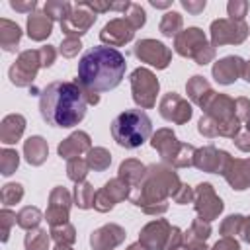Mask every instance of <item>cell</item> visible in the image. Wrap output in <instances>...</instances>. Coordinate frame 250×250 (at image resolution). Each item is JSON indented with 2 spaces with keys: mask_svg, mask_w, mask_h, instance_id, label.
Here are the masks:
<instances>
[{
  "mask_svg": "<svg viewBox=\"0 0 250 250\" xmlns=\"http://www.w3.org/2000/svg\"><path fill=\"white\" fill-rule=\"evenodd\" d=\"M94 197H96V191H94V186L90 182H80L74 186V205L78 209H90L94 207Z\"/></svg>",
  "mask_w": 250,
  "mask_h": 250,
  "instance_id": "e575fe53",
  "label": "cell"
},
{
  "mask_svg": "<svg viewBox=\"0 0 250 250\" xmlns=\"http://www.w3.org/2000/svg\"><path fill=\"white\" fill-rule=\"evenodd\" d=\"M244 129H248V131H250V119L246 121V127H244Z\"/></svg>",
  "mask_w": 250,
  "mask_h": 250,
  "instance_id": "e7e4bbea",
  "label": "cell"
},
{
  "mask_svg": "<svg viewBox=\"0 0 250 250\" xmlns=\"http://www.w3.org/2000/svg\"><path fill=\"white\" fill-rule=\"evenodd\" d=\"M145 172H146V166H145L141 160H137V158H127V160H123V162L119 164L117 178H121V180H123L125 184H129L131 188H135V186L143 180Z\"/></svg>",
  "mask_w": 250,
  "mask_h": 250,
  "instance_id": "f1b7e54d",
  "label": "cell"
},
{
  "mask_svg": "<svg viewBox=\"0 0 250 250\" xmlns=\"http://www.w3.org/2000/svg\"><path fill=\"white\" fill-rule=\"evenodd\" d=\"M232 160V156L227 152V150H221L213 145H207V146H201L195 150V156H193V166L201 172H209V174H225L229 162Z\"/></svg>",
  "mask_w": 250,
  "mask_h": 250,
  "instance_id": "5bb4252c",
  "label": "cell"
},
{
  "mask_svg": "<svg viewBox=\"0 0 250 250\" xmlns=\"http://www.w3.org/2000/svg\"><path fill=\"white\" fill-rule=\"evenodd\" d=\"M88 170H90V166H88L86 158H72V160H66V176H68V180L74 182V184L84 182L86 176H88Z\"/></svg>",
  "mask_w": 250,
  "mask_h": 250,
  "instance_id": "74e56055",
  "label": "cell"
},
{
  "mask_svg": "<svg viewBox=\"0 0 250 250\" xmlns=\"http://www.w3.org/2000/svg\"><path fill=\"white\" fill-rule=\"evenodd\" d=\"M236 148L242 150V152H250V131L248 129H240V133L232 139Z\"/></svg>",
  "mask_w": 250,
  "mask_h": 250,
  "instance_id": "db71d44e",
  "label": "cell"
},
{
  "mask_svg": "<svg viewBox=\"0 0 250 250\" xmlns=\"http://www.w3.org/2000/svg\"><path fill=\"white\" fill-rule=\"evenodd\" d=\"M182 27H184V18H182V14H178L174 10L166 12L160 20V25H158V29L164 37H176L182 31Z\"/></svg>",
  "mask_w": 250,
  "mask_h": 250,
  "instance_id": "836d02e7",
  "label": "cell"
},
{
  "mask_svg": "<svg viewBox=\"0 0 250 250\" xmlns=\"http://www.w3.org/2000/svg\"><path fill=\"white\" fill-rule=\"evenodd\" d=\"M242 240L250 244V217H244V225H242V232H240Z\"/></svg>",
  "mask_w": 250,
  "mask_h": 250,
  "instance_id": "6f0895ef",
  "label": "cell"
},
{
  "mask_svg": "<svg viewBox=\"0 0 250 250\" xmlns=\"http://www.w3.org/2000/svg\"><path fill=\"white\" fill-rule=\"evenodd\" d=\"M152 135V121L143 109H125L111 121V137L123 148H139Z\"/></svg>",
  "mask_w": 250,
  "mask_h": 250,
  "instance_id": "277c9868",
  "label": "cell"
},
{
  "mask_svg": "<svg viewBox=\"0 0 250 250\" xmlns=\"http://www.w3.org/2000/svg\"><path fill=\"white\" fill-rule=\"evenodd\" d=\"M166 250H189V246L184 240V230L180 227H172V232H170V240H168Z\"/></svg>",
  "mask_w": 250,
  "mask_h": 250,
  "instance_id": "c3c4849f",
  "label": "cell"
},
{
  "mask_svg": "<svg viewBox=\"0 0 250 250\" xmlns=\"http://www.w3.org/2000/svg\"><path fill=\"white\" fill-rule=\"evenodd\" d=\"M43 12H45L53 21H55V20L62 21V20L72 12V4L66 2V0H49V2H45Z\"/></svg>",
  "mask_w": 250,
  "mask_h": 250,
  "instance_id": "d590c367",
  "label": "cell"
},
{
  "mask_svg": "<svg viewBox=\"0 0 250 250\" xmlns=\"http://www.w3.org/2000/svg\"><path fill=\"white\" fill-rule=\"evenodd\" d=\"M53 33V20L45 12H33L27 16V35L31 41H45Z\"/></svg>",
  "mask_w": 250,
  "mask_h": 250,
  "instance_id": "484cf974",
  "label": "cell"
},
{
  "mask_svg": "<svg viewBox=\"0 0 250 250\" xmlns=\"http://www.w3.org/2000/svg\"><path fill=\"white\" fill-rule=\"evenodd\" d=\"M170 4L172 2H168V0H150V6H154V8H170Z\"/></svg>",
  "mask_w": 250,
  "mask_h": 250,
  "instance_id": "680465c9",
  "label": "cell"
},
{
  "mask_svg": "<svg viewBox=\"0 0 250 250\" xmlns=\"http://www.w3.org/2000/svg\"><path fill=\"white\" fill-rule=\"evenodd\" d=\"M133 55L141 61V62H146L158 70H164L170 62H172V51L156 41V39H141L135 43L133 47Z\"/></svg>",
  "mask_w": 250,
  "mask_h": 250,
  "instance_id": "8fae6325",
  "label": "cell"
},
{
  "mask_svg": "<svg viewBox=\"0 0 250 250\" xmlns=\"http://www.w3.org/2000/svg\"><path fill=\"white\" fill-rule=\"evenodd\" d=\"M125 68H127V61L117 49L107 45L92 47L78 61L76 82L84 90L109 92L121 84L125 76Z\"/></svg>",
  "mask_w": 250,
  "mask_h": 250,
  "instance_id": "7a4b0ae2",
  "label": "cell"
},
{
  "mask_svg": "<svg viewBox=\"0 0 250 250\" xmlns=\"http://www.w3.org/2000/svg\"><path fill=\"white\" fill-rule=\"evenodd\" d=\"M172 225L166 219H154L146 223L139 232V242L148 250H166Z\"/></svg>",
  "mask_w": 250,
  "mask_h": 250,
  "instance_id": "ac0fdd59",
  "label": "cell"
},
{
  "mask_svg": "<svg viewBox=\"0 0 250 250\" xmlns=\"http://www.w3.org/2000/svg\"><path fill=\"white\" fill-rule=\"evenodd\" d=\"M86 162H88L90 170H94V172H104V170H107L109 164H111V154H109V150L104 148V146H92V148L88 150V154H86Z\"/></svg>",
  "mask_w": 250,
  "mask_h": 250,
  "instance_id": "4dcf8cb0",
  "label": "cell"
},
{
  "mask_svg": "<svg viewBox=\"0 0 250 250\" xmlns=\"http://www.w3.org/2000/svg\"><path fill=\"white\" fill-rule=\"evenodd\" d=\"M51 238L57 242V244H64V246H70L76 242V230L70 223H62V225H57V227H51Z\"/></svg>",
  "mask_w": 250,
  "mask_h": 250,
  "instance_id": "f35d334b",
  "label": "cell"
},
{
  "mask_svg": "<svg viewBox=\"0 0 250 250\" xmlns=\"http://www.w3.org/2000/svg\"><path fill=\"white\" fill-rule=\"evenodd\" d=\"M242 225H244V215H238V213H232L229 217L223 219L221 227H219V232L227 238H234L236 234L242 232Z\"/></svg>",
  "mask_w": 250,
  "mask_h": 250,
  "instance_id": "ab89813d",
  "label": "cell"
},
{
  "mask_svg": "<svg viewBox=\"0 0 250 250\" xmlns=\"http://www.w3.org/2000/svg\"><path fill=\"white\" fill-rule=\"evenodd\" d=\"M227 12H229V20L244 21V16L248 14V2L246 0H230L227 4Z\"/></svg>",
  "mask_w": 250,
  "mask_h": 250,
  "instance_id": "ee69618b",
  "label": "cell"
},
{
  "mask_svg": "<svg viewBox=\"0 0 250 250\" xmlns=\"http://www.w3.org/2000/svg\"><path fill=\"white\" fill-rule=\"evenodd\" d=\"M180 4H182V8L188 10V14H191V16H199V14L205 10V6H207L205 0H182Z\"/></svg>",
  "mask_w": 250,
  "mask_h": 250,
  "instance_id": "816d5d0a",
  "label": "cell"
},
{
  "mask_svg": "<svg viewBox=\"0 0 250 250\" xmlns=\"http://www.w3.org/2000/svg\"><path fill=\"white\" fill-rule=\"evenodd\" d=\"M53 250H72V248L70 246H64V244H57Z\"/></svg>",
  "mask_w": 250,
  "mask_h": 250,
  "instance_id": "be15d7a7",
  "label": "cell"
},
{
  "mask_svg": "<svg viewBox=\"0 0 250 250\" xmlns=\"http://www.w3.org/2000/svg\"><path fill=\"white\" fill-rule=\"evenodd\" d=\"M16 215H18V213H14V211H10L8 207H4V209L0 211V227H2V242H6V240H8V236H10V230H12V227H14V225H18V221H16Z\"/></svg>",
  "mask_w": 250,
  "mask_h": 250,
  "instance_id": "f6af8a7d",
  "label": "cell"
},
{
  "mask_svg": "<svg viewBox=\"0 0 250 250\" xmlns=\"http://www.w3.org/2000/svg\"><path fill=\"white\" fill-rule=\"evenodd\" d=\"M96 14L84 4V2H78L72 6V12L61 21V29L66 37H76L80 39V35H84L96 21Z\"/></svg>",
  "mask_w": 250,
  "mask_h": 250,
  "instance_id": "9a60e30c",
  "label": "cell"
},
{
  "mask_svg": "<svg viewBox=\"0 0 250 250\" xmlns=\"http://www.w3.org/2000/svg\"><path fill=\"white\" fill-rule=\"evenodd\" d=\"M96 16L98 14H105V12H109L111 10V4L113 2H104V0H94V2H84Z\"/></svg>",
  "mask_w": 250,
  "mask_h": 250,
  "instance_id": "9f6ffc18",
  "label": "cell"
},
{
  "mask_svg": "<svg viewBox=\"0 0 250 250\" xmlns=\"http://www.w3.org/2000/svg\"><path fill=\"white\" fill-rule=\"evenodd\" d=\"M131 82V94H133V102L143 107V109H150L156 105V96L160 90V82L156 78V74L145 66H139L131 72L129 76Z\"/></svg>",
  "mask_w": 250,
  "mask_h": 250,
  "instance_id": "52a82bcc",
  "label": "cell"
},
{
  "mask_svg": "<svg viewBox=\"0 0 250 250\" xmlns=\"http://www.w3.org/2000/svg\"><path fill=\"white\" fill-rule=\"evenodd\" d=\"M207 115H211L219 123V137L234 139L240 133V121L234 113V100L227 94H217L209 100V104L203 107Z\"/></svg>",
  "mask_w": 250,
  "mask_h": 250,
  "instance_id": "8992f818",
  "label": "cell"
},
{
  "mask_svg": "<svg viewBox=\"0 0 250 250\" xmlns=\"http://www.w3.org/2000/svg\"><path fill=\"white\" fill-rule=\"evenodd\" d=\"M135 37V29L133 25L125 20V18H113L109 20L102 31H100V39L102 43H105L107 47H123L125 43H129Z\"/></svg>",
  "mask_w": 250,
  "mask_h": 250,
  "instance_id": "d6986e66",
  "label": "cell"
},
{
  "mask_svg": "<svg viewBox=\"0 0 250 250\" xmlns=\"http://www.w3.org/2000/svg\"><path fill=\"white\" fill-rule=\"evenodd\" d=\"M70 205H72V195L64 186H57L49 193V205L45 211V221L51 227L68 223L70 215Z\"/></svg>",
  "mask_w": 250,
  "mask_h": 250,
  "instance_id": "2e32d148",
  "label": "cell"
},
{
  "mask_svg": "<svg viewBox=\"0 0 250 250\" xmlns=\"http://www.w3.org/2000/svg\"><path fill=\"white\" fill-rule=\"evenodd\" d=\"M158 111L166 121H172L176 125L188 123L191 119V115H193L191 104L186 98H182L180 94H176V92H168V94L162 96V100L158 104Z\"/></svg>",
  "mask_w": 250,
  "mask_h": 250,
  "instance_id": "e0dca14e",
  "label": "cell"
},
{
  "mask_svg": "<svg viewBox=\"0 0 250 250\" xmlns=\"http://www.w3.org/2000/svg\"><path fill=\"white\" fill-rule=\"evenodd\" d=\"M174 51L180 57L191 59L195 64H209L215 59V47L207 41L205 33L199 27H188L182 29L174 37Z\"/></svg>",
  "mask_w": 250,
  "mask_h": 250,
  "instance_id": "5b68a950",
  "label": "cell"
},
{
  "mask_svg": "<svg viewBox=\"0 0 250 250\" xmlns=\"http://www.w3.org/2000/svg\"><path fill=\"white\" fill-rule=\"evenodd\" d=\"M39 68H43L41 59H39V49H27V51H21L18 55L16 62L8 70V78L14 86L27 88L33 84Z\"/></svg>",
  "mask_w": 250,
  "mask_h": 250,
  "instance_id": "9c48e42d",
  "label": "cell"
},
{
  "mask_svg": "<svg viewBox=\"0 0 250 250\" xmlns=\"http://www.w3.org/2000/svg\"><path fill=\"white\" fill-rule=\"evenodd\" d=\"M88 102L82 86L74 82H51L39 92V113L47 125L74 127L86 117Z\"/></svg>",
  "mask_w": 250,
  "mask_h": 250,
  "instance_id": "6da1fadb",
  "label": "cell"
},
{
  "mask_svg": "<svg viewBox=\"0 0 250 250\" xmlns=\"http://www.w3.org/2000/svg\"><path fill=\"white\" fill-rule=\"evenodd\" d=\"M250 29L246 21H234L229 18H219L211 21L209 27V37L213 47H223V45H240L248 37Z\"/></svg>",
  "mask_w": 250,
  "mask_h": 250,
  "instance_id": "ba28073f",
  "label": "cell"
},
{
  "mask_svg": "<svg viewBox=\"0 0 250 250\" xmlns=\"http://www.w3.org/2000/svg\"><path fill=\"white\" fill-rule=\"evenodd\" d=\"M186 92H188V98L191 100V104L199 105L201 109H203V107L209 104V100L215 96V90L211 88V84L207 82V78L201 76V74H195V76H191V78L188 80Z\"/></svg>",
  "mask_w": 250,
  "mask_h": 250,
  "instance_id": "cb8c5ba5",
  "label": "cell"
},
{
  "mask_svg": "<svg viewBox=\"0 0 250 250\" xmlns=\"http://www.w3.org/2000/svg\"><path fill=\"white\" fill-rule=\"evenodd\" d=\"M125 236L127 232L123 227L115 223H107L90 234V246L94 250H115L125 240Z\"/></svg>",
  "mask_w": 250,
  "mask_h": 250,
  "instance_id": "44dd1931",
  "label": "cell"
},
{
  "mask_svg": "<svg viewBox=\"0 0 250 250\" xmlns=\"http://www.w3.org/2000/svg\"><path fill=\"white\" fill-rule=\"evenodd\" d=\"M127 250H148V248H145V246H143V244H141V242L137 240V242L129 244V246H127Z\"/></svg>",
  "mask_w": 250,
  "mask_h": 250,
  "instance_id": "94428289",
  "label": "cell"
},
{
  "mask_svg": "<svg viewBox=\"0 0 250 250\" xmlns=\"http://www.w3.org/2000/svg\"><path fill=\"white\" fill-rule=\"evenodd\" d=\"M131 195V186L125 184L121 178H111L109 182H105L94 197V209L100 213H107L111 211L117 203L125 201Z\"/></svg>",
  "mask_w": 250,
  "mask_h": 250,
  "instance_id": "7c38bea8",
  "label": "cell"
},
{
  "mask_svg": "<svg viewBox=\"0 0 250 250\" xmlns=\"http://www.w3.org/2000/svg\"><path fill=\"white\" fill-rule=\"evenodd\" d=\"M150 145L160 154V158H162L164 164L176 168V162H178V158H180L186 143H180L178 137H176V133L172 129L162 127V129H156V133H152Z\"/></svg>",
  "mask_w": 250,
  "mask_h": 250,
  "instance_id": "4fadbf2b",
  "label": "cell"
},
{
  "mask_svg": "<svg viewBox=\"0 0 250 250\" xmlns=\"http://www.w3.org/2000/svg\"><path fill=\"white\" fill-rule=\"evenodd\" d=\"M242 78H244L246 82H250V61H246V64H244V74H242Z\"/></svg>",
  "mask_w": 250,
  "mask_h": 250,
  "instance_id": "91938a15",
  "label": "cell"
},
{
  "mask_svg": "<svg viewBox=\"0 0 250 250\" xmlns=\"http://www.w3.org/2000/svg\"><path fill=\"white\" fill-rule=\"evenodd\" d=\"M23 156L31 166H41L49 156V145L41 135H33L23 141Z\"/></svg>",
  "mask_w": 250,
  "mask_h": 250,
  "instance_id": "4316f807",
  "label": "cell"
},
{
  "mask_svg": "<svg viewBox=\"0 0 250 250\" xmlns=\"http://www.w3.org/2000/svg\"><path fill=\"white\" fill-rule=\"evenodd\" d=\"M180 176L176 168L160 162L146 166L143 180L131 188V203L146 215H164L168 211V197L180 188Z\"/></svg>",
  "mask_w": 250,
  "mask_h": 250,
  "instance_id": "3957f363",
  "label": "cell"
},
{
  "mask_svg": "<svg viewBox=\"0 0 250 250\" xmlns=\"http://www.w3.org/2000/svg\"><path fill=\"white\" fill-rule=\"evenodd\" d=\"M18 166H20V154H18V150H14V148H2L0 150V174L2 176H12L16 170H18Z\"/></svg>",
  "mask_w": 250,
  "mask_h": 250,
  "instance_id": "8d00e7d4",
  "label": "cell"
},
{
  "mask_svg": "<svg viewBox=\"0 0 250 250\" xmlns=\"http://www.w3.org/2000/svg\"><path fill=\"white\" fill-rule=\"evenodd\" d=\"M25 131V117L21 113H10L0 123V141L4 145H14L21 139Z\"/></svg>",
  "mask_w": 250,
  "mask_h": 250,
  "instance_id": "d4e9b609",
  "label": "cell"
},
{
  "mask_svg": "<svg viewBox=\"0 0 250 250\" xmlns=\"http://www.w3.org/2000/svg\"><path fill=\"white\" fill-rule=\"evenodd\" d=\"M39 59H41V66H43V68H49V66L55 62V59H57V49H55L53 45H43V47H39Z\"/></svg>",
  "mask_w": 250,
  "mask_h": 250,
  "instance_id": "f907efd6",
  "label": "cell"
},
{
  "mask_svg": "<svg viewBox=\"0 0 250 250\" xmlns=\"http://www.w3.org/2000/svg\"><path fill=\"white\" fill-rule=\"evenodd\" d=\"M244 64L246 61L238 55H229V57H223L219 59L213 68H211V74L215 78V82L223 84V86H229V84H234L242 74H244Z\"/></svg>",
  "mask_w": 250,
  "mask_h": 250,
  "instance_id": "ffe728a7",
  "label": "cell"
},
{
  "mask_svg": "<svg viewBox=\"0 0 250 250\" xmlns=\"http://www.w3.org/2000/svg\"><path fill=\"white\" fill-rule=\"evenodd\" d=\"M21 197H23V186H21V184H18V182H10V184L2 186L0 199H2V205H4V207H10V205L20 203Z\"/></svg>",
  "mask_w": 250,
  "mask_h": 250,
  "instance_id": "60d3db41",
  "label": "cell"
},
{
  "mask_svg": "<svg viewBox=\"0 0 250 250\" xmlns=\"http://www.w3.org/2000/svg\"><path fill=\"white\" fill-rule=\"evenodd\" d=\"M123 18L133 25V29L137 31V29H141L143 25H145V21H146V12L143 10V6L141 4H135V2H131V6H129V10L123 14Z\"/></svg>",
  "mask_w": 250,
  "mask_h": 250,
  "instance_id": "b9f144b4",
  "label": "cell"
},
{
  "mask_svg": "<svg viewBox=\"0 0 250 250\" xmlns=\"http://www.w3.org/2000/svg\"><path fill=\"white\" fill-rule=\"evenodd\" d=\"M16 221H18V227H21L23 230H33L39 227V223L43 221V213L37 209V207H21L16 215Z\"/></svg>",
  "mask_w": 250,
  "mask_h": 250,
  "instance_id": "1f68e13d",
  "label": "cell"
},
{
  "mask_svg": "<svg viewBox=\"0 0 250 250\" xmlns=\"http://www.w3.org/2000/svg\"><path fill=\"white\" fill-rule=\"evenodd\" d=\"M209 250H240V244L236 238H227L223 236L221 240H217Z\"/></svg>",
  "mask_w": 250,
  "mask_h": 250,
  "instance_id": "11a10c76",
  "label": "cell"
},
{
  "mask_svg": "<svg viewBox=\"0 0 250 250\" xmlns=\"http://www.w3.org/2000/svg\"><path fill=\"white\" fill-rule=\"evenodd\" d=\"M21 39V27L6 18H0V47L6 53H16Z\"/></svg>",
  "mask_w": 250,
  "mask_h": 250,
  "instance_id": "83f0119b",
  "label": "cell"
},
{
  "mask_svg": "<svg viewBox=\"0 0 250 250\" xmlns=\"http://www.w3.org/2000/svg\"><path fill=\"white\" fill-rule=\"evenodd\" d=\"M193 197H195V189H193L191 186H188V184H180V188H178V189L174 191V195H172L174 203H178V205L193 203Z\"/></svg>",
  "mask_w": 250,
  "mask_h": 250,
  "instance_id": "7dc6e473",
  "label": "cell"
},
{
  "mask_svg": "<svg viewBox=\"0 0 250 250\" xmlns=\"http://www.w3.org/2000/svg\"><path fill=\"white\" fill-rule=\"evenodd\" d=\"M49 242H51V232H47L41 227L27 230V234L23 238L25 250H49Z\"/></svg>",
  "mask_w": 250,
  "mask_h": 250,
  "instance_id": "d6a6232c",
  "label": "cell"
},
{
  "mask_svg": "<svg viewBox=\"0 0 250 250\" xmlns=\"http://www.w3.org/2000/svg\"><path fill=\"white\" fill-rule=\"evenodd\" d=\"M234 113H236V117H238L240 123H246L250 119V100L244 98V96L236 98L234 100Z\"/></svg>",
  "mask_w": 250,
  "mask_h": 250,
  "instance_id": "681fc988",
  "label": "cell"
},
{
  "mask_svg": "<svg viewBox=\"0 0 250 250\" xmlns=\"http://www.w3.org/2000/svg\"><path fill=\"white\" fill-rule=\"evenodd\" d=\"M92 148V139L86 131H74L70 133L62 143H59L57 152L61 158L64 160H72V158H80L82 154H88V150Z\"/></svg>",
  "mask_w": 250,
  "mask_h": 250,
  "instance_id": "7402d4cb",
  "label": "cell"
},
{
  "mask_svg": "<svg viewBox=\"0 0 250 250\" xmlns=\"http://www.w3.org/2000/svg\"><path fill=\"white\" fill-rule=\"evenodd\" d=\"M211 236V223L203 221V219H193L189 229L184 230V240L188 246H193V244H199V242H207V238Z\"/></svg>",
  "mask_w": 250,
  "mask_h": 250,
  "instance_id": "f546056e",
  "label": "cell"
},
{
  "mask_svg": "<svg viewBox=\"0 0 250 250\" xmlns=\"http://www.w3.org/2000/svg\"><path fill=\"white\" fill-rule=\"evenodd\" d=\"M10 6L16 12H21V14H33L35 8H37V2L35 0H12Z\"/></svg>",
  "mask_w": 250,
  "mask_h": 250,
  "instance_id": "f5cc1de1",
  "label": "cell"
},
{
  "mask_svg": "<svg viewBox=\"0 0 250 250\" xmlns=\"http://www.w3.org/2000/svg\"><path fill=\"white\" fill-rule=\"evenodd\" d=\"M195 197H193V207H195V213L199 219L211 223L215 219H219V215L223 213L225 209V203L223 199L215 193L213 186L209 182H201L197 184L195 188Z\"/></svg>",
  "mask_w": 250,
  "mask_h": 250,
  "instance_id": "30bf717a",
  "label": "cell"
},
{
  "mask_svg": "<svg viewBox=\"0 0 250 250\" xmlns=\"http://www.w3.org/2000/svg\"><path fill=\"white\" fill-rule=\"evenodd\" d=\"M189 250H209V248H207V244H205V242H199V244L189 246Z\"/></svg>",
  "mask_w": 250,
  "mask_h": 250,
  "instance_id": "6125c7cd",
  "label": "cell"
},
{
  "mask_svg": "<svg viewBox=\"0 0 250 250\" xmlns=\"http://www.w3.org/2000/svg\"><path fill=\"white\" fill-rule=\"evenodd\" d=\"M197 131H199V135H203V137H207V139L219 137V123H217L211 115L203 113L201 119L197 121Z\"/></svg>",
  "mask_w": 250,
  "mask_h": 250,
  "instance_id": "7bdbcfd3",
  "label": "cell"
},
{
  "mask_svg": "<svg viewBox=\"0 0 250 250\" xmlns=\"http://www.w3.org/2000/svg\"><path fill=\"white\" fill-rule=\"evenodd\" d=\"M223 178L227 180V184L232 189L244 191L250 186V158H232L229 162Z\"/></svg>",
  "mask_w": 250,
  "mask_h": 250,
  "instance_id": "603a6c76",
  "label": "cell"
},
{
  "mask_svg": "<svg viewBox=\"0 0 250 250\" xmlns=\"http://www.w3.org/2000/svg\"><path fill=\"white\" fill-rule=\"evenodd\" d=\"M80 49H82V43H80V39H76V37H64V39L61 41V45H59L61 55L66 57V59L76 57Z\"/></svg>",
  "mask_w": 250,
  "mask_h": 250,
  "instance_id": "bcb514c9",
  "label": "cell"
}]
</instances>
